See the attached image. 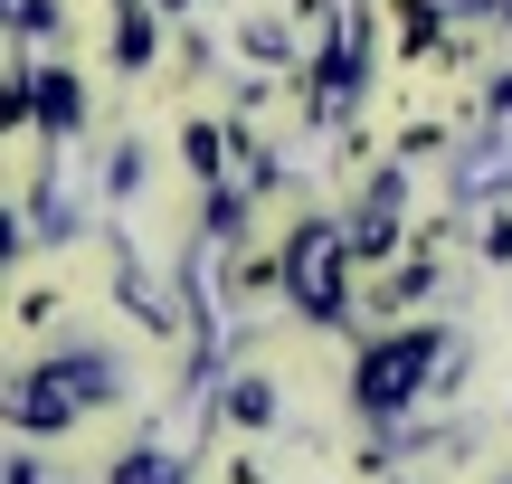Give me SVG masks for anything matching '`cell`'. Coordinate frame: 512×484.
Masks as SVG:
<instances>
[{"label": "cell", "instance_id": "obj_2", "mask_svg": "<svg viewBox=\"0 0 512 484\" xmlns=\"http://www.w3.org/2000/svg\"><path fill=\"white\" fill-rule=\"evenodd\" d=\"M181 162H190V181L219 190V171H228V124H190V133H181Z\"/></svg>", "mask_w": 512, "mask_h": 484}, {"label": "cell", "instance_id": "obj_4", "mask_svg": "<svg viewBox=\"0 0 512 484\" xmlns=\"http://www.w3.org/2000/svg\"><path fill=\"white\" fill-rule=\"evenodd\" d=\"M143 10H152V19H181V10H200V0H143Z\"/></svg>", "mask_w": 512, "mask_h": 484}, {"label": "cell", "instance_id": "obj_1", "mask_svg": "<svg viewBox=\"0 0 512 484\" xmlns=\"http://www.w3.org/2000/svg\"><path fill=\"white\" fill-rule=\"evenodd\" d=\"M29 133L38 143H76L86 133V76L67 57H38L29 67Z\"/></svg>", "mask_w": 512, "mask_h": 484}, {"label": "cell", "instance_id": "obj_3", "mask_svg": "<svg viewBox=\"0 0 512 484\" xmlns=\"http://www.w3.org/2000/svg\"><path fill=\"white\" fill-rule=\"evenodd\" d=\"M475 247H484L494 266H512V209H494V219H484V238H475Z\"/></svg>", "mask_w": 512, "mask_h": 484}, {"label": "cell", "instance_id": "obj_5", "mask_svg": "<svg viewBox=\"0 0 512 484\" xmlns=\"http://www.w3.org/2000/svg\"><path fill=\"white\" fill-rule=\"evenodd\" d=\"M0 19H10V0H0Z\"/></svg>", "mask_w": 512, "mask_h": 484}]
</instances>
